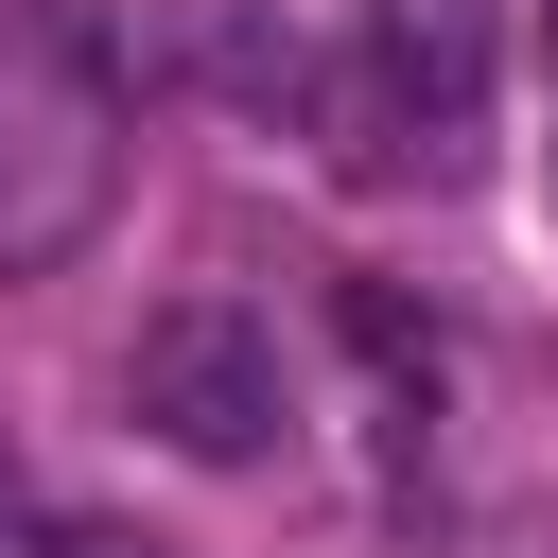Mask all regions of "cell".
<instances>
[{"label":"cell","mask_w":558,"mask_h":558,"mask_svg":"<svg viewBox=\"0 0 558 558\" xmlns=\"http://www.w3.org/2000/svg\"><path fill=\"white\" fill-rule=\"evenodd\" d=\"M52 558H157V541H105V523H87V541H52Z\"/></svg>","instance_id":"cell-4"},{"label":"cell","mask_w":558,"mask_h":558,"mask_svg":"<svg viewBox=\"0 0 558 558\" xmlns=\"http://www.w3.org/2000/svg\"><path fill=\"white\" fill-rule=\"evenodd\" d=\"M331 140V174H453L488 122V0H366V52L279 70Z\"/></svg>","instance_id":"cell-2"},{"label":"cell","mask_w":558,"mask_h":558,"mask_svg":"<svg viewBox=\"0 0 558 558\" xmlns=\"http://www.w3.org/2000/svg\"><path fill=\"white\" fill-rule=\"evenodd\" d=\"M122 401L192 453V471H244V453H279V418H296V384H279V331L244 314V296H174V314H140V349H122Z\"/></svg>","instance_id":"cell-3"},{"label":"cell","mask_w":558,"mask_h":558,"mask_svg":"<svg viewBox=\"0 0 558 558\" xmlns=\"http://www.w3.org/2000/svg\"><path fill=\"white\" fill-rule=\"evenodd\" d=\"M122 192V35L87 0H0V279H52Z\"/></svg>","instance_id":"cell-1"}]
</instances>
